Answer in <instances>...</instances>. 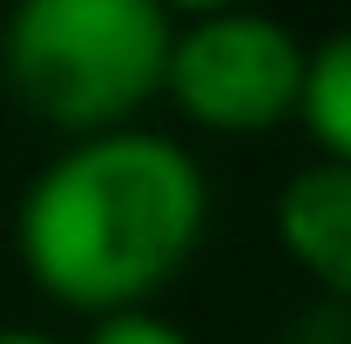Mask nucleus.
<instances>
[{
	"label": "nucleus",
	"instance_id": "nucleus-1",
	"mask_svg": "<svg viewBox=\"0 0 351 344\" xmlns=\"http://www.w3.org/2000/svg\"><path fill=\"white\" fill-rule=\"evenodd\" d=\"M210 223V175L162 129H108L68 142L14 210V250L34 291L68 310H149L182 277Z\"/></svg>",
	"mask_w": 351,
	"mask_h": 344
},
{
	"label": "nucleus",
	"instance_id": "nucleus-2",
	"mask_svg": "<svg viewBox=\"0 0 351 344\" xmlns=\"http://www.w3.org/2000/svg\"><path fill=\"white\" fill-rule=\"evenodd\" d=\"M169 27L156 0H21L0 21V75L68 142L135 129L162 95Z\"/></svg>",
	"mask_w": 351,
	"mask_h": 344
},
{
	"label": "nucleus",
	"instance_id": "nucleus-3",
	"mask_svg": "<svg viewBox=\"0 0 351 344\" xmlns=\"http://www.w3.org/2000/svg\"><path fill=\"white\" fill-rule=\"evenodd\" d=\"M304 34L257 7H189L169 27L162 95L182 122L217 135H263L298 115Z\"/></svg>",
	"mask_w": 351,
	"mask_h": 344
},
{
	"label": "nucleus",
	"instance_id": "nucleus-4",
	"mask_svg": "<svg viewBox=\"0 0 351 344\" xmlns=\"http://www.w3.org/2000/svg\"><path fill=\"white\" fill-rule=\"evenodd\" d=\"M277 243L331 304H351V169L345 162H304L284 175L277 203Z\"/></svg>",
	"mask_w": 351,
	"mask_h": 344
},
{
	"label": "nucleus",
	"instance_id": "nucleus-5",
	"mask_svg": "<svg viewBox=\"0 0 351 344\" xmlns=\"http://www.w3.org/2000/svg\"><path fill=\"white\" fill-rule=\"evenodd\" d=\"M298 122L317 142V162H345L351 169V27H331L324 41H304Z\"/></svg>",
	"mask_w": 351,
	"mask_h": 344
},
{
	"label": "nucleus",
	"instance_id": "nucleus-6",
	"mask_svg": "<svg viewBox=\"0 0 351 344\" xmlns=\"http://www.w3.org/2000/svg\"><path fill=\"white\" fill-rule=\"evenodd\" d=\"M88 344H196V338L169 324L162 310H108V317H95Z\"/></svg>",
	"mask_w": 351,
	"mask_h": 344
},
{
	"label": "nucleus",
	"instance_id": "nucleus-7",
	"mask_svg": "<svg viewBox=\"0 0 351 344\" xmlns=\"http://www.w3.org/2000/svg\"><path fill=\"white\" fill-rule=\"evenodd\" d=\"M0 344H61V338H47V331H27V324H7V331H0Z\"/></svg>",
	"mask_w": 351,
	"mask_h": 344
}]
</instances>
